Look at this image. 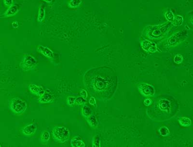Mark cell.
I'll return each mask as SVG.
<instances>
[{
    "instance_id": "6da1fadb",
    "label": "cell",
    "mask_w": 193,
    "mask_h": 147,
    "mask_svg": "<svg viewBox=\"0 0 193 147\" xmlns=\"http://www.w3.org/2000/svg\"><path fill=\"white\" fill-rule=\"evenodd\" d=\"M172 22H168L157 25H149L143 31L144 36L151 40H160L165 37L172 27Z\"/></svg>"
},
{
    "instance_id": "7a4b0ae2",
    "label": "cell",
    "mask_w": 193,
    "mask_h": 147,
    "mask_svg": "<svg viewBox=\"0 0 193 147\" xmlns=\"http://www.w3.org/2000/svg\"><path fill=\"white\" fill-rule=\"evenodd\" d=\"M167 97H162L157 101L154 103V106H151V108L154 109V111L159 115L164 116V119H168L167 117L172 115V111L174 110L172 101Z\"/></svg>"
},
{
    "instance_id": "3957f363",
    "label": "cell",
    "mask_w": 193,
    "mask_h": 147,
    "mask_svg": "<svg viewBox=\"0 0 193 147\" xmlns=\"http://www.w3.org/2000/svg\"><path fill=\"white\" fill-rule=\"evenodd\" d=\"M188 37V32L186 29L177 32L167 39L164 43V47L168 48L176 47L185 41Z\"/></svg>"
},
{
    "instance_id": "277c9868",
    "label": "cell",
    "mask_w": 193,
    "mask_h": 147,
    "mask_svg": "<svg viewBox=\"0 0 193 147\" xmlns=\"http://www.w3.org/2000/svg\"><path fill=\"white\" fill-rule=\"evenodd\" d=\"M53 138L57 141L63 143L67 141L70 137V132L65 126L55 127L52 131Z\"/></svg>"
},
{
    "instance_id": "5b68a950",
    "label": "cell",
    "mask_w": 193,
    "mask_h": 147,
    "mask_svg": "<svg viewBox=\"0 0 193 147\" xmlns=\"http://www.w3.org/2000/svg\"><path fill=\"white\" fill-rule=\"evenodd\" d=\"M10 107L13 112L16 114H22L27 108V104L23 100L15 97L11 100Z\"/></svg>"
},
{
    "instance_id": "8992f818",
    "label": "cell",
    "mask_w": 193,
    "mask_h": 147,
    "mask_svg": "<svg viewBox=\"0 0 193 147\" xmlns=\"http://www.w3.org/2000/svg\"><path fill=\"white\" fill-rule=\"evenodd\" d=\"M37 61L34 57L31 55L25 56L21 61L19 66L23 71L32 70L36 67Z\"/></svg>"
},
{
    "instance_id": "52a82bcc",
    "label": "cell",
    "mask_w": 193,
    "mask_h": 147,
    "mask_svg": "<svg viewBox=\"0 0 193 147\" xmlns=\"http://www.w3.org/2000/svg\"><path fill=\"white\" fill-rule=\"evenodd\" d=\"M112 84V82L108 78H104L100 76L95 78L93 86L94 89L97 91H102L105 90L106 89L108 88Z\"/></svg>"
},
{
    "instance_id": "ba28073f",
    "label": "cell",
    "mask_w": 193,
    "mask_h": 147,
    "mask_svg": "<svg viewBox=\"0 0 193 147\" xmlns=\"http://www.w3.org/2000/svg\"><path fill=\"white\" fill-rule=\"evenodd\" d=\"M138 89L140 93L143 96L146 97L153 96L156 93V90L153 86L147 83L140 84L138 85Z\"/></svg>"
},
{
    "instance_id": "9c48e42d",
    "label": "cell",
    "mask_w": 193,
    "mask_h": 147,
    "mask_svg": "<svg viewBox=\"0 0 193 147\" xmlns=\"http://www.w3.org/2000/svg\"><path fill=\"white\" fill-rule=\"evenodd\" d=\"M141 45L143 50L146 52L153 53L158 51L157 44L147 39H145L141 42Z\"/></svg>"
},
{
    "instance_id": "30bf717a",
    "label": "cell",
    "mask_w": 193,
    "mask_h": 147,
    "mask_svg": "<svg viewBox=\"0 0 193 147\" xmlns=\"http://www.w3.org/2000/svg\"><path fill=\"white\" fill-rule=\"evenodd\" d=\"M37 51L48 58L53 60L54 59V54L52 50L47 47L39 45L37 47Z\"/></svg>"
},
{
    "instance_id": "8fae6325",
    "label": "cell",
    "mask_w": 193,
    "mask_h": 147,
    "mask_svg": "<svg viewBox=\"0 0 193 147\" xmlns=\"http://www.w3.org/2000/svg\"><path fill=\"white\" fill-rule=\"evenodd\" d=\"M19 10V7L17 4H13L6 10L1 16V17L6 18V17H10L15 16L17 14Z\"/></svg>"
},
{
    "instance_id": "7c38bea8",
    "label": "cell",
    "mask_w": 193,
    "mask_h": 147,
    "mask_svg": "<svg viewBox=\"0 0 193 147\" xmlns=\"http://www.w3.org/2000/svg\"><path fill=\"white\" fill-rule=\"evenodd\" d=\"M55 96L52 92H50L49 89H47L42 96H40L38 100L41 103L45 104V103H50L53 101L54 100Z\"/></svg>"
},
{
    "instance_id": "4fadbf2b",
    "label": "cell",
    "mask_w": 193,
    "mask_h": 147,
    "mask_svg": "<svg viewBox=\"0 0 193 147\" xmlns=\"http://www.w3.org/2000/svg\"><path fill=\"white\" fill-rule=\"evenodd\" d=\"M28 89L31 93L40 97L42 96L46 92V91L44 89L42 86H38L34 84H31L29 85Z\"/></svg>"
},
{
    "instance_id": "5bb4252c",
    "label": "cell",
    "mask_w": 193,
    "mask_h": 147,
    "mask_svg": "<svg viewBox=\"0 0 193 147\" xmlns=\"http://www.w3.org/2000/svg\"><path fill=\"white\" fill-rule=\"evenodd\" d=\"M37 127L35 123H31L27 125L22 129V133L25 136H31L36 132Z\"/></svg>"
},
{
    "instance_id": "9a60e30c",
    "label": "cell",
    "mask_w": 193,
    "mask_h": 147,
    "mask_svg": "<svg viewBox=\"0 0 193 147\" xmlns=\"http://www.w3.org/2000/svg\"><path fill=\"white\" fill-rule=\"evenodd\" d=\"M70 145L73 147H84L85 143L79 136H76L72 138L70 141Z\"/></svg>"
},
{
    "instance_id": "2e32d148",
    "label": "cell",
    "mask_w": 193,
    "mask_h": 147,
    "mask_svg": "<svg viewBox=\"0 0 193 147\" xmlns=\"http://www.w3.org/2000/svg\"><path fill=\"white\" fill-rule=\"evenodd\" d=\"M86 121L89 123L90 126L92 128H96L98 126V120L96 119V117L94 115L91 114V115L86 118Z\"/></svg>"
},
{
    "instance_id": "e0dca14e",
    "label": "cell",
    "mask_w": 193,
    "mask_h": 147,
    "mask_svg": "<svg viewBox=\"0 0 193 147\" xmlns=\"http://www.w3.org/2000/svg\"><path fill=\"white\" fill-rule=\"evenodd\" d=\"M46 16V11L42 5L39 6L38 12L37 15V21L39 22H42L44 20V17Z\"/></svg>"
},
{
    "instance_id": "ac0fdd59",
    "label": "cell",
    "mask_w": 193,
    "mask_h": 147,
    "mask_svg": "<svg viewBox=\"0 0 193 147\" xmlns=\"http://www.w3.org/2000/svg\"><path fill=\"white\" fill-rule=\"evenodd\" d=\"M82 2V0H70L68 3V6L72 9L78 8Z\"/></svg>"
},
{
    "instance_id": "d6986e66",
    "label": "cell",
    "mask_w": 193,
    "mask_h": 147,
    "mask_svg": "<svg viewBox=\"0 0 193 147\" xmlns=\"http://www.w3.org/2000/svg\"><path fill=\"white\" fill-rule=\"evenodd\" d=\"M92 113V110L90 107L86 105L85 104L83 105L82 109V114L83 116L86 118H88V117L91 115Z\"/></svg>"
},
{
    "instance_id": "ffe728a7",
    "label": "cell",
    "mask_w": 193,
    "mask_h": 147,
    "mask_svg": "<svg viewBox=\"0 0 193 147\" xmlns=\"http://www.w3.org/2000/svg\"><path fill=\"white\" fill-rule=\"evenodd\" d=\"M179 123L180 124L184 127H188L191 126L192 124V122L191 120L188 118L183 117L180 118L178 119Z\"/></svg>"
},
{
    "instance_id": "44dd1931",
    "label": "cell",
    "mask_w": 193,
    "mask_h": 147,
    "mask_svg": "<svg viewBox=\"0 0 193 147\" xmlns=\"http://www.w3.org/2000/svg\"><path fill=\"white\" fill-rule=\"evenodd\" d=\"M183 22H184V18L183 17L180 15H177L175 16L172 23L174 26L178 27V26H181L183 24Z\"/></svg>"
},
{
    "instance_id": "7402d4cb",
    "label": "cell",
    "mask_w": 193,
    "mask_h": 147,
    "mask_svg": "<svg viewBox=\"0 0 193 147\" xmlns=\"http://www.w3.org/2000/svg\"><path fill=\"white\" fill-rule=\"evenodd\" d=\"M50 138V135L49 132L44 131L41 134L40 139L43 142L46 143L49 141Z\"/></svg>"
},
{
    "instance_id": "603a6c76",
    "label": "cell",
    "mask_w": 193,
    "mask_h": 147,
    "mask_svg": "<svg viewBox=\"0 0 193 147\" xmlns=\"http://www.w3.org/2000/svg\"><path fill=\"white\" fill-rule=\"evenodd\" d=\"M165 17L166 19L168 22H172L175 16L174 15L173 13L171 10L167 11L165 14Z\"/></svg>"
},
{
    "instance_id": "cb8c5ba5",
    "label": "cell",
    "mask_w": 193,
    "mask_h": 147,
    "mask_svg": "<svg viewBox=\"0 0 193 147\" xmlns=\"http://www.w3.org/2000/svg\"><path fill=\"white\" fill-rule=\"evenodd\" d=\"M100 137L99 135H96L92 139V145L93 147H100Z\"/></svg>"
},
{
    "instance_id": "d4e9b609",
    "label": "cell",
    "mask_w": 193,
    "mask_h": 147,
    "mask_svg": "<svg viewBox=\"0 0 193 147\" xmlns=\"http://www.w3.org/2000/svg\"><path fill=\"white\" fill-rule=\"evenodd\" d=\"M159 133L160 135H161L163 137H166L168 136L169 134V129L167 128V127H161L159 129Z\"/></svg>"
},
{
    "instance_id": "484cf974",
    "label": "cell",
    "mask_w": 193,
    "mask_h": 147,
    "mask_svg": "<svg viewBox=\"0 0 193 147\" xmlns=\"http://www.w3.org/2000/svg\"><path fill=\"white\" fill-rule=\"evenodd\" d=\"M76 97L75 96H69L67 97L66 101H67V104L69 106H72L74 105V104L75 103V100H76Z\"/></svg>"
},
{
    "instance_id": "4316f807",
    "label": "cell",
    "mask_w": 193,
    "mask_h": 147,
    "mask_svg": "<svg viewBox=\"0 0 193 147\" xmlns=\"http://www.w3.org/2000/svg\"><path fill=\"white\" fill-rule=\"evenodd\" d=\"M86 99H85L82 96L76 97V100H75V103L78 105H85L86 103Z\"/></svg>"
},
{
    "instance_id": "83f0119b",
    "label": "cell",
    "mask_w": 193,
    "mask_h": 147,
    "mask_svg": "<svg viewBox=\"0 0 193 147\" xmlns=\"http://www.w3.org/2000/svg\"><path fill=\"white\" fill-rule=\"evenodd\" d=\"M183 61V57L181 54H177L174 58V62L177 64H181Z\"/></svg>"
},
{
    "instance_id": "f1b7e54d",
    "label": "cell",
    "mask_w": 193,
    "mask_h": 147,
    "mask_svg": "<svg viewBox=\"0 0 193 147\" xmlns=\"http://www.w3.org/2000/svg\"><path fill=\"white\" fill-rule=\"evenodd\" d=\"M89 103L91 105L93 106L96 107V101L95 98L94 97H90L89 100Z\"/></svg>"
},
{
    "instance_id": "f546056e",
    "label": "cell",
    "mask_w": 193,
    "mask_h": 147,
    "mask_svg": "<svg viewBox=\"0 0 193 147\" xmlns=\"http://www.w3.org/2000/svg\"><path fill=\"white\" fill-rule=\"evenodd\" d=\"M152 101L149 98H147V99H145L144 100V105L146 106H150L152 105Z\"/></svg>"
},
{
    "instance_id": "4dcf8cb0",
    "label": "cell",
    "mask_w": 193,
    "mask_h": 147,
    "mask_svg": "<svg viewBox=\"0 0 193 147\" xmlns=\"http://www.w3.org/2000/svg\"><path fill=\"white\" fill-rule=\"evenodd\" d=\"M80 95L83 98H84L85 99H86V98L88 97V93H87L85 90L82 89L80 91Z\"/></svg>"
},
{
    "instance_id": "1f68e13d",
    "label": "cell",
    "mask_w": 193,
    "mask_h": 147,
    "mask_svg": "<svg viewBox=\"0 0 193 147\" xmlns=\"http://www.w3.org/2000/svg\"><path fill=\"white\" fill-rule=\"evenodd\" d=\"M4 2L6 6H10L13 5L14 0H4Z\"/></svg>"
},
{
    "instance_id": "d6a6232c",
    "label": "cell",
    "mask_w": 193,
    "mask_h": 147,
    "mask_svg": "<svg viewBox=\"0 0 193 147\" xmlns=\"http://www.w3.org/2000/svg\"><path fill=\"white\" fill-rule=\"evenodd\" d=\"M12 26L13 28H17L19 27V24L18 22L15 21L13 22L12 23Z\"/></svg>"
},
{
    "instance_id": "836d02e7",
    "label": "cell",
    "mask_w": 193,
    "mask_h": 147,
    "mask_svg": "<svg viewBox=\"0 0 193 147\" xmlns=\"http://www.w3.org/2000/svg\"><path fill=\"white\" fill-rule=\"evenodd\" d=\"M42 1H44V2H47V4H51V3L52 2L53 0H42Z\"/></svg>"
},
{
    "instance_id": "e575fe53",
    "label": "cell",
    "mask_w": 193,
    "mask_h": 147,
    "mask_svg": "<svg viewBox=\"0 0 193 147\" xmlns=\"http://www.w3.org/2000/svg\"><path fill=\"white\" fill-rule=\"evenodd\" d=\"M190 21H191V23L193 25V15L191 16V18H190Z\"/></svg>"
}]
</instances>
